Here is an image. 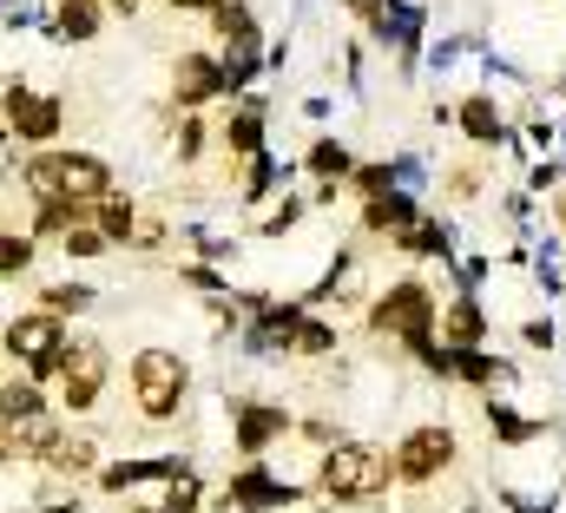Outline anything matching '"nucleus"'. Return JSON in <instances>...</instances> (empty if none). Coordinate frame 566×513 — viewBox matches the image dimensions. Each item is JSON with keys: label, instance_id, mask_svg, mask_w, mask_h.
Here are the masks:
<instances>
[{"label": "nucleus", "instance_id": "1", "mask_svg": "<svg viewBox=\"0 0 566 513\" xmlns=\"http://www.w3.org/2000/svg\"><path fill=\"white\" fill-rule=\"evenodd\" d=\"M310 488L329 513H382L396 501V448L369 435H343L316 454Z\"/></svg>", "mask_w": 566, "mask_h": 513}, {"label": "nucleus", "instance_id": "2", "mask_svg": "<svg viewBox=\"0 0 566 513\" xmlns=\"http://www.w3.org/2000/svg\"><path fill=\"white\" fill-rule=\"evenodd\" d=\"M20 191H27V205H40V198L99 205L106 191H119V178H113V158H99L86 145H46V151L20 158Z\"/></svg>", "mask_w": 566, "mask_h": 513}, {"label": "nucleus", "instance_id": "3", "mask_svg": "<svg viewBox=\"0 0 566 513\" xmlns=\"http://www.w3.org/2000/svg\"><path fill=\"white\" fill-rule=\"evenodd\" d=\"M66 349H73V329H66L60 316H46V310H13V316L0 323V356L40 388L60 383Z\"/></svg>", "mask_w": 566, "mask_h": 513}, {"label": "nucleus", "instance_id": "4", "mask_svg": "<svg viewBox=\"0 0 566 513\" xmlns=\"http://www.w3.org/2000/svg\"><path fill=\"white\" fill-rule=\"evenodd\" d=\"M369 336L376 343H416V336H434V323H441V290L422 283V276H396L389 290H376L369 296Z\"/></svg>", "mask_w": 566, "mask_h": 513}, {"label": "nucleus", "instance_id": "5", "mask_svg": "<svg viewBox=\"0 0 566 513\" xmlns=\"http://www.w3.org/2000/svg\"><path fill=\"white\" fill-rule=\"evenodd\" d=\"M126 388H133V408L145 421H178L191 401V363L178 349H139L126 363Z\"/></svg>", "mask_w": 566, "mask_h": 513}, {"label": "nucleus", "instance_id": "6", "mask_svg": "<svg viewBox=\"0 0 566 513\" xmlns=\"http://www.w3.org/2000/svg\"><path fill=\"white\" fill-rule=\"evenodd\" d=\"M454 461H461V435H454L448 421H416V428L396 441V488L422 494L441 474H454Z\"/></svg>", "mask_w": 566, "mask_h": 513}, {"label": "nucleus", "instance_id": "7", "mask_svg": "<svg viewBox=\"0 0 566 513\" xmlns=\"http://www.w3.org/2000/svg\"><path fill=\"white\" fill-rule=\"evenodd\" d=\"M106 383H113V349H106L99 336H73L66 369H60V383H53V408H60V415H93L99 395H106Z\"/></svg>", "mask_w": 566, "mask_h": 513}, {"label": "nucleus", "instance_id": "8", "mask_svg": "<svg viewBox=\"0 0 566 513\" xmlns=\"http://www.w3.org/2000/svg\"><path fill=\"white\" fill-rule=\"evenodd\" d=\"M296 435V408L290 401H251V395H231V448L238 461H271V448Z\"/></svg>", "mask_w": 566, "mask_h": 513}, {"label": "nucleus", "instance_id": "9", "mask_svg": "<svg viewBox=\"0 0 566 513\" xmlns=\"http://www.w3.org/2000/svg\"><path fill=\"white\" fill-rule=\"evenodd\" d=\"M0 119H7V132H13L20 145L46 151V138H60V126H66V100L40 93V86H27V80H7V86H0Z\"/></svg>", "mask_w": 566, "mask_h": 513}, {"label": "nucleus", "instance_id": "10", "mask_svg": "<svg viewBox=\"0 0 566 513\" xmlns=\"http://www.w3.org/2000/svg\"><path fill=\"white\" fill-rule=\"evenodd\" d=\"M165 93H171V113H205V106H218V100H224V60L205 53V46L178 53Z\"/></svg>", "mask_w": 566, "mask_h": 513}, {"label": "nucleus", "instance_id": "11", "mask_svg": "<svg viewBox=\"0 0 566 513\" xmlns=\"http://www.w3.org/2000/svg\"><path fill=\"white\" fill-rule=\"evenodd\" d=\"M191 468V454H126V461H106L99 474H93V488L106 494V501H126L133 488H165L171 474H185Z\"/></svg>", "mask_w": 566, "mask_h": 513}, {"label": "nucleus", "instance_id": "12", "mask_svg": "<svg viewBox=\"0 0 566 513\" xmlns=\"http://www.w3.org/2000/svg\"><path fill=\"white\" fill-rule=\"evenodd\" d=\"M422 33H428V7L422 0H389L382 20L369 27V40L389 46V53L402 60V73H416V60H422Z\"/></svg>", "mask_w": 566, "mask_h": 513}, {"label": "nucleus", "instance_id": "13", "mask_svg": "<svg viewBox=\"0 0 566 513\" xmlns=\"http://www.w3.org/2000/svg\"><path fill=\"white\" fill-rule=\"evenodd\" d=\"M434 336H441L448 349H488L494 316H488V303H481V296L454 290V296H441V323H434Z\"/></svg>", "mask_w": 566, "mask_h": 513}, {"label": "nucleus", "instance_id": "14", "mask_svg": "<svg viewBox=\"0 0 566 513\" xmlns=\"http://www.w3.org/2000/svg\"><path fill=\"white\" fill-rule=\"evenodd\" d=\"M481 415H488V435H494V448H501V454L541 448V441L554 435V421H541V415H521L507 395H488V401H481Z\"/></svg>", "mask_w": 566, "mask_h": 513}, {"label": "nucleus", "instance_id": "15", "mask_svg": "<svg viewBox=\"0 0 566 513\" xmlns=\"http://www.w3.org/2000/svg\"><path fill=\"white\" fill-rule=\"evenodd\" d=\"M264 126H271V100L244 93V100L231 106V119L218 126V145H224V158H231V165H244V158L271 151V145H264Z\"/></svg>", "mask_w": 566, "mask_h": 513}, {"label": "nucleus", "instance_id": "16", "mask_svg": "<svg viewBox=\"0 0 566 513\" xmlns=\"http://www.w3.org/2000/svg\"><path fill=\"white\" fill-rule=\"evenodd\" d=\"M454 132H461L474 151H501V145H514V119L494 106V93H468V100L454 106Z\"/></svg>", "mask_w": 566, "mask_h": 513}, {"label": "nucleus", "instance_id": "17", "mask_svg": "<svg viewBox=\"0 0 566 513\" xmlns=\"http://www.w3.org/2000/svg\"><path fill=\"white\" fill-rule=\"evenodd\" d=\"M99 27H106V0H53L40 13V33L60 46H86V40H99Z\"/></svg>", "mask_w": 566, "mask_h": 513}, {"label": "nucleus", "instance_id": "18", "mask_svg": "<svg viewBox=\"0 0 566 513\" xmlns=\"http://www.w3.org/2000/svg\"><path fill=\"white\" fill-rule=\"evenodd\" d=\"M416 218H422V198H409V191H382V198H369V205L356 211V231H363V238H389V244H396Z\"/></svg>", "mask_w": 566, "mask_h": 513}, {"label": "nucleus", "instance_id": "19", "mask_svg": "<svg viewBox=\"0 0 566 513\" xmlns=\"http://www.w3.org/2000/svg\"><path fill=\"white\" fill-rule=\"evenodd\" d=\"M349 171H356V151H349L336 132H316L310 151H303V178H310V185H343V191H349Z\"/></svg>", "mask_w": 566, "mask_h": 513}, {"label": "nucleus", "instance_id": "20", "mask_svg": "<svg viewBox=\"0 0 566 513\" xmlns=\"http://www.w3.org/2000/svg\"><path fill=\"white\" fill-rule=\"evenodd\" d=\"M396 251L416 256V263H454V224H448V218H434V211H422V218L396 238Z\"/></svg>", "mask_w": 566, "mask_h": 513}, {"label": "nucleus", "instance_id": "21", "mask_svg": "<svg viewBox=\"0 0 566 513\" xmlns=\"http://www.w3.org/2000/svg\"><path fill=\"white\" fill-rule=\"evenodd\" d=\"M40 415H53V401H46L40 383H27V376H7V383H0V441H7L13 428L40 421Z\"/></svg>", "mask_w": 566, "mask_h": 513}, {"label": "nucleus", "instance_id": "22", "mask_svg": "<svg viewBox=\"0 0 566 513\" xmlns=\"http://www.w3.org/2000/svg\"><path fill=\"white\" fill-rule=\"evenodd\" d=\"M211 27H218L224 53H271V46H264V27H258V13H251L244 0H224V7L211 13Z\"/></svg>", "mask_w": 566, "mask_h": 513}, {"label": "nucleus", "instance_id": "23", "mask_svg": "<svg viewBox=\"0 0 566 513\" xmlns=\"http://www.w3.org/2000/svg\"><path fill=\"white\" fill-rule=\"evenodd\" d=\"M86 224H93L113 251H119V244H133V231H139V205H133V191H106V198L93 205V218H86Z\"/></svg>", "mask_w": 566, "mask_h": 513}, {"label": "nucleus", "instance_id": "24", "mask_svg": "<svg viewBox=\"0 0 566 513\" xmlns=\"http://www.w3.org/2000/svg\"><path fill=\"white\" fill-rule=\"evenodd\" d=\"M99 468H106L99 441H93V435H73V428H66V441H60V454H53V468H46V474H60L66 488H80V481H93Z\"/></svg>", "mask_w": 566, "mask_h": 513}, {"label": "nucleus", "instance_id": "25", "mask_svg": "<svg viewBox=\"0 0 566 513\" xmlns=\"http://www.w3.org/2000/svg\"><path fill=\"white\" fill-rule=\"evenodd\" d=\"M277 185H283V165H277V151H258V158H244L238 165V205H271L277 198Z\"/></svg>", "mask_w": 566, "mask_h": 513}, {"label": "nucleus", "instance_id": "26", "mask_svg": "<svg viewBox=\"0 0 566 513\" xmlns=\"http://www.w3.org/2000/svg\"><path fill=\"white\" fill-rule=\"evenodd\" d=\"M205 501H211V488H205V474H198V461L185 468V474H171L158 494H151V507L158 513H205Z\"/></svg>", "mask_w": 566, "mask_h": 513}, {"label": "nucleus", "instance_id": "27", "mask_svg": "<svg viewBox=\"0 0 566 513\" xmlns=\"http://www.w3.org/2000/svg\"><path fill=\"white\" fill-rule=\"evenodd\" d=\"M336 349H343V329L329 316H303L296 336H290V356H303V363H329Z\"/></svg>", "mask_w": 566, "mask_h": 513}, {"label": "nucleus", "instance_id": "28", "mask_svg": "<svg viewBox=\"0 0 566 513\" xmlns=\"http://www.w3.org/2000/svg\"><path fill=\"white\" fill-rule=\"evenodd\" d=\"M93 303H99V290H93V283H80V276H73V283H46V290H40V303H33V310H46V316H60V323H73V316H86V310H93Z\"/></svg>", "mask_w": 566, "mask_h": 513}, {"label": "nucleus", "instance_id": "29", "mask_svg": "<svg viewBox=\"0 0 566 513\" xmlns=\"http://www.w3.org/2000/svg\"><path fill=\"white\" fill-rule=\"evenodd\" d=\"M211 145H218V132L205 126V113H178V132H171V151H178V165H185V171H191V165H198V158H205Z\"/></svg>", "mask_w": 566, "mask_h": 513}, {"label": "nucleus", "instance_id": "30", "mask_svg": "<svg viewBox=\"0 0 566 513\" xmlns=\"http://www.w3.org/2000/svg\"><path fill=\"white\" fill-rule=\"evenodd\" d=\"M224 60V100H244L258 86V73L271 66V53H218Z\"/></svg>", "mask_w": 566, "mask_h": 513}, {"label": "nucleus", "instance_id": "31", "mask_svg": "<svg viewBox=\"0 0 566 513\" xmlns=\"http://www.w3.org/2000/svg\"><path fill=\"white\" fill-rule=\"evenodd\" d=\"M382 191H396L389 158H356V171H349V198H356V205H369V198H382Z\"/></svg>", "mask_w": 566, "mask_h": 513}, {"label": "nucleus", "instance_id": "32", "mask_svg": "<svg viewBox=\"0 0 566 513\" xmlns=\"http://www.w3.org/2000/svg\"><path fill=\"white\" fill-rule=\"evenodd\" d=\"M534 283H541V296L554 303L566 296V263H560V244H534Z\"/></svg>", "mask_w": 566, "mask_h": 513}, {"label": "nucleus", "instance_id": "33", "mask_svg": "<svg viewBox=\"0 0 566 513\" xmlns=\"http://www.w3.org/2000/svg\"><path fill=\"white\" fill-rule=\"evenodd\" d=\"M389 178H396V191H409V198H422V191H428V178H434V171H428V158H416V151H396V158H389Z\"/></svg>", "mask_w": 566, "mask_h": 513}, {"label": "nucleus", "instance_id": "34", "mask_svg": "<svg viewBox=\"0 0 566 513\" xmlns=\"http://www.w3.org/2000/svg\"><path fill=\"white\" fill-rule=\"evenodd\" d=\"M303 211H310V198H277V205L258 218V238H283V231H296V224H303Z\"/></svg>", "mask_w": 566, "mask_h": 513}, {"label": "nucleus", "instance_id": "35", "mask_svg": "<svg viewBox=\"0 0 566 513\" xmlns=\"http://www.w3.org/2000/svg\"><path fill=\"white\" fill-rule=\"evenodd\" d=\"M33 270V238L27 231H0V276H27Z\"/></svg>", "mask_w": 566, "mask_h": 513}, {"label": "nucleus", "instance_id": "36", "mask_svg": "<svg viewBox=\"0 0 566 513\" xmlns=\"http://www.w3.org/2000/svg\"><path fill=\"white\" fill-rule=\"evenodd\" d=\"M441 178H448V198H454V205H474V198L488 191V171H481V165H448Z\"/></svg>", "mask_w": 566, "mask_h": 513}, {"label": "nucleus", "instance_id": "37", "mask_svg": "<svg viewBox=\"0 0 566 513\" xmlns=\"http://www.w3.org/2000/svg\"><path fill=\"white\" fill-rule=\"evenodd\" d=\"M560 185H566V165H560V158H541V165L527 171V185H521V191H527L534 205H547V198H554Z\"/></svg>", "mask_w": 566, "mask_h": 513}, {"label": "nucleus", "instance_id": "38", "mask_svg": "<svg viewBox=\"0 0 566 513\" xmlns=\"http://www.w3.org/2000/svg\"><path fill=\"white\" fill-rule=\"evenodd\" d=\"M60 251H66V256H80V263H93V256H106L113 244H106V238H99L93 224H73V231L60 238Z\"/></svg>", "mask_w": 566, "mask_h": 513}, {"label": "nucleus", "instance_id": "39", "mask_svg": "<svg viewBox=\"0 0 566 513\" xmlns=\"http://www.w3.org/2000/svg\"><path fill=\"white\" fill-rule=\"evenodd\" d=\"M521 343H527V349H541V356H554V349H560L554 316H527V323H521Z\"/></svg>", "mask_w": 566, "mask_h": 513}, {"label": "nucleus", "instance_id": "40", "mask_svg": "<svg viewBox=\"0 0 566 513\" xmlns=\"http://www.w3.org/2000/svg\"><path fill=\"white\" fill-rule=\"evenodd\" d=\"M296 435H303V441H310V448H316V454H323V448H329V441H343V428H336V421H329V415H296Z\"/></svg>", "mask_w": 566, "mask_h": 513}, {"label": "nucleus", "instance_id": "41", "mask_svg": "<svg viewBox=\"0 0 566 513\" xmlns=\"http://www.w3.org/2000/svg\"><path fill=\"white\" fill-rule=\"evenodd\" d=\"M165 218H139V231H133V251H165Z\"/></svg>", "mask_w": 566, "mask_h": 513}, {"label": "nucleus", "instance_id": "42", "mask_svg": "<svg viewBox=\"0 0 566 513\" xmlns=\"http://www.w3.org/2000/svg\"><path fill=\"white\" fill-rule=\"evenodd\" d=\"M86 501H80V488H46L40 494V513H80Z\"/></svg>", "mask_w": 566, "mask_h": 513}, {"label": "nucleus", "instance_id": "43", "mask_svg": "<svg viewBox=\"0 0 566 513\" xmlns=\"http://www.w3.org/2000/svg\"><path fill=\"white\" fill-rule=\"evenodd\" d=\"M343 7H349V20H356V27L369 33V27L382 20V7H389V0H343Z\"/></svg>", "mask_w": 566, "mask_h": 513}, {"label": "nucleus", "instance_id": "44", "mask_svg": "<svg viewBox=\"0 0 566 513\" xmlns=\"http://www.w3.org/2000/svg\"><path fill=\"white\" fill-rule=\"evenodd\" d=\"M554 138H560L554 119H534V126H527V145H534V151H554Z\"/></svg>", "mask_w": 566, "mask_h": 513}, {"label": "nucleus", "instance_id": "45", "mask_svg": "<svg viewBox=\"0 0 566 513\" xmlns=\"http://www.w3.org/2000/svg\"><path fill=\"white\" fill-rule=\"evenodd\" d=\"M198 256L205 263H224V256H238V244L231 238H198Z\"/></svg>", "mask_w": 566, "mask_h": 513}, {"label": "nucleus", "instance_id": "46", "mask_svg": "<svg viewBox=\"0 0 566 513\" xmlns=\"http://www.w3.org/2000/svg\"><path fill=\"white\" fill-rule=\"evenodd\" d=\"M165 7H178V13H218L224 0H165Z\"/></svg>", "mask_w": 566, "mask_h": 513}, {"label": "nucleus", "instance_id": "47", "mask_svg": "<svg viewBox=\"0 0 566 513\" xmlns=\"http://www.w3.org/2000/svg\"><path fill=\"white\" fill-rule=\"evenodd\" d=\"M547 218H554V224H560V231H566V185H560V191H554V198H547Z\"/></svg>", "mask_w": 566, "mask_h": 513}, {"label": "nucleus", "instance_id": "48", "mask_svg": "<svg viewBox=\"0 0 566 513\" xmlns=\"http://www.w3.org/2000/svg\"><path fill=\"white\" fill-rule=\"evenodd\" d=\"M126 513H158V507H151V501H139V507H133V501H126Z\"/></svg>", "mask_w": 566, "mask_h": 513}, {"label": "nucleus", "instance_id": "49", "mask_svg": "<svg viewBox=\"0 0 566 513\" xmlns=\"http://www.w3.org/2000/svg\"><path fill=\"white\" fill-rule=\"evenodd\" d=\"M7 138H13V132H7V126H0V158H7Z\"/></svg>", "mask_w": 566, "mask_h": 513}, {"label": "nucleus", "instance_id": "50", "mask_svg": "<svg viewBox=\"0 0 566 513\" xmlns=\"http://www.w3.org/2000/svg\"><path fill=\"white\" fill-rule=\"evenodd\" d=\"M560 165H566V126H560Z\"/></svg>", "mask_w": 566, "mask_h": 513}, {"label": "nucleus", "instance_id": "51", "mask_svg": "<svg viewBox=\"0 0 566 513\" xmlns=\"http://www.w3.org/2000/svg\"><path fill=\"white\" fill-rule=\"evenodd\" d=\"M461 513H488V507H474V501H468V507H461Z\"/></svg>", "mask_w": 566, "mask_h": 513}, {"label": "nucleus", "instance_id": "52", "mask_svg": "<svg viewBox=\"0 0 566 513\" xmlns=\"http://www.w3.org/2000/svg\"><path fill=\"white\" fill-rule=\"evenodd\" d=\"M0 383H7V356H0Z\"/></svg>", "mask_w": 566, "mask_h": 513}, {"label": "nucleus", "instance_id": "53", "mask_svg": "<svg viewBox=\"0 0 566 513\" xmlns=\"http://www.w3.org/2000/svg\"><path fill=\"white\" fill-rule=\"evenodd\" d=\"M310 513H329V507H310Z\"/></svg>", "mask_w": 566, "mask_h": 513}]
</instances>
